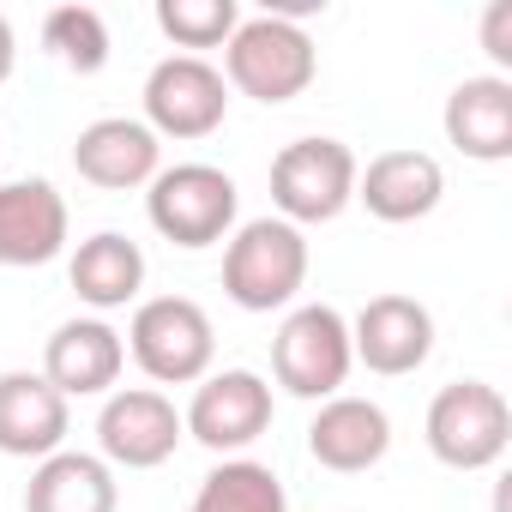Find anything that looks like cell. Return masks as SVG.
<instances>
[{
  "instance_id": "obj_14",
  "label": "cell",
  "mask_w": 512,
  "mask_h": 512,
  "mask_svg": "<svg viewBox=\"0 0 512 512\" xmlns=\"http://www.w3.org/2000/svg\"><path fill=\"white\" fill-rule=\"evenodd\" d=\"M67 247V199L55 181H0V272L49 266Z\"/></svg>"
},
{
  "instance_id": "obj_5",
  "label": "cell",
  "mask_w": 512,
  "mask_h": 512,
  "mask_svg": "<svg viewBox=\"0 0 512 512\" xmlns=\"http://www.w3.org/2000/svg\"><path fill=\"white\" fill-rule=\"evenodd\" d=\"M356 356H350V320L332 302H302L284 314L278 338H272V374L290 398L326 404L344 392Z\"/></svg>"
},
{
  "instance_id": "obj_20",
  "label": "cell",
  "mask_w": 512,
  "mask_h": 512,
  "mask_svg": "<svg viewBox=\"0 0 512 512\" xmlns=\"http://www.w3.org/2000/svg\"><path fill=\"white\" fill-rule=\"evenodd\" d=\"M121 482L97 452H49L25 482V512H115Z\"/></svg>"
},
{
  "instance_id": "obj_21",
  "label": "cell",
  "mask_w": 512,
  "mask_h": 512,
  "mask_svg": "<svg viewBox=\"0 0 512 512\" xmlns=\"http://www.w3.org/2000/svg\"><path fill=\"white\" fill-rule=\"evenodd\" d=\"M187 512H290V494H284V476L260 458H223Z\"/></svg>"
},
{
  "instance_id": "obj_19",
  "label": "cell",
  "mask_w": 512,
  "mask_h": 512,
  "mask_svg": "<svg viewBox=\"0 0 512 512\" xmlns=\"http://www.w3.org/2000/svg\"><path fill=\"white\" fill-rule=\"evenodd\" d=\"M67 278H73L79 302L97 308V320H103V314L139 302V290H145V253H139L133 235H121V229H97V235H85V241L73 247Z\"/></svg>"
},
{
  "instance_id": "obj_4",
  "label": "cell",
  "mask_w": 512,
  "mask_h": 512,
  "mask_svg": "<svg viewBox=\"0 0 512 512\" xmlns=\"http://www.w3.org/2000/svg\"><path fill=\"white\" fill-rule=\"evenodd\" d=\"M121 344L133 350V362L157 386H199L211 374V356H217L211 314L193 296H151V302H139Z\"/></svg>"
},
{
  "instance_id": "obj_25",
  "label": "cell",
  "mask_w": 512,
  "mask_h": 512,
  "mask_svg": "<svg viewBox=\"0 0 512 512\" xmlns=\"http://www.w3.org/2000/svg\"><path fill=\"white\" fill-rule=\"evenodd\" d=\"M13 61H19V37H13V19L0 13V85L13 79Z\"/></svg>"
},
{
  "instance_id": "obj_13",
  "label": "cell",
  "mask_w": 512,
  "mask_h": 512,
  "mask_svg": "<svg viewBox=\"0 0 512 512\" xmlns=\"http://www.w3.org/2000/svg\"><path fill=\"white\" fill-rule=\"evenodd\" d=\"M73 169L103 193H133V187H151V175L163 169V139L133 115H103L79 127Z\"/></svg>"
},
{
  "instance_id": "obj_17",
  "label": "cell",
  "mask_w": 512,
  "mask_h": 512,
  "mask_svg": "<svg viewBox=\"0 0 512 512\" xmlns=\"http://www.w3.org/2000/svg\"><path fill=\"white\" fill-rule=\"evenodd\" d=\"M440 127H446V145H458L470 163H506L512 157V79L476 73L452 85Z\"/></svg>"
},
{
  "instance_id": "obj_12",
  "label": "cell",
  "mask_w": 512,
  "mask_h": 512,
  "mask_svg": "<svg viewBox=\"0 0 512 512\" xmlns=\"http://www.w3.org/2000/svg\"><path fill=\"white\" fill-rule=\"evenodd\" d=\"M127 368V344L109 320L79 314L67 326H55V338L43 344V380L73 404V398H109V386Z\"/></svg>"
},
{
  "instance_id": "obj_2",
  "label": "cell",
  "mask_w": 512,
  "mask_h": 512,
  "mask_svg": "<svg viewBox=\"0 0 512 512\" xmlns=\"http://www.w3.org/2000/svg\"><path fill=\"white\" fill-rule=\"evenodd\" d=\"M314 73H320L314 37L290 19H272V13L241 19L235 37L223 43V85L253 97V103H266V109L296 103L314 85Z\"/></svg>"
},
{
  "instance_id": "obj_1",
  "label": "cell",
  "mask_w": 512,
  "mask_h": 512,
  "mask_svg": "<svg viewBox=\"0 0 512 512\" xmlns=\"http://www.w3.org/2000/svg\"><path fill=\"white\" fill-rule=\"evenodd\" d=\"M308 235L284 217H253L223 247V296L241 314H278L308 284Z\"/></svg>"
},
{
  "instance_id": "obj_6",
  "label": "cell",
  "mask_w": 512,
  "mask_h": 512,
  "mask_svg": "<svg viewBox=\"0 0 512 512\" xmlns=\"http://www.w3.org/2000/svg\"><path fill=\"white\" fill-rule=\"evenodd\" d=\"M422 434H428V452L446 470H488L512 446V410H506L500 386H488V380H452V386L434 392Z\"/></svg>"
},
{
  "instance_id": "obj_16",
  "label": "cell",
  "mask_w": 512,
  "mask_h": 512,
  "mask_svg": "<svg viewBox=\"0 0 512 512\" xmlns=\"http://www.w3.org/2000/svg\"><path fill=\"white\" fill-rule=\"evenodd\" d=\"M67 428H73L67 398L43 374H31V368L0 374V452L7 458H37L43 464L49 452L67 446Z\"/></svg>"
},
{
  "instance_id": "obj_15",
  "label": "cell",
  "mask_w": 512,
  "mask_h": 512,
  "mask_svg": "<svg viewBox=\"0 0 512 512\" xmlns=\"http://www.w3.org/2000/svg\"><path fill=\"white\" fill-rule=\"evenodd\" d=\"M308 452H314V464H326L338 476H362V470H374L392 452V416L374 398L338 392L308 422Z\"/></svg>"
},
{
  "instance_id": "obj_7",
  "label": "cell",
  "mask_w": 512,
  "mask_h": 512,
  "mask_svg": "<svg viewBox=\"0 0 512 512\" xmlns=\"http://www.w3.org/2000/svg\"><path fill=\"white\" fill-rule=\"evenodd\" d=\"M356 175H362V163L344 139H296L272 157V205L296 229L332 223L356 199Z\"/></svg>"
},
{
  "instance_id": "obj_18",
  "label": "cell",
  "mask_w": 512,
  "mask_h": 512,
  "mask_svg": "<svg viewBox=\"0 0 512 512\" xmlns=\"http://www.w3.org/2000/svg\"><path fill=\"white\" fill-rule=\"evenodd\" d=\"M356 199L380 223H416V217H428L446 199V169L428 151H380L356 175Z\"/></svg>"
},
{
  "instance_id": "obj_8",
  "label": "cell",
  "mask_w": 512,
  "mask_h": 512,
  "mask_svg": "<svg viewBox=\"0 0 512 512\" xmlns=\"http://www.w3.org/2000/svg\"><path fill=\"white\" fill-rule=\"evenodd\" d=\"M272 380L253 374V368H223V374H205L193 386V404L181 410V428L205 446V452H223V458H241L253 440L272 428Z\"/></svg>"
},
{
  "instance_id": "obj_10",
  "label": "cell",
  "mask_w": 512,
  "mask_h": 512,
  "mask_svg": "<svg viewBox=\"0 0 512 512\" xmlns=\"http://www.w3.org/2000/svg\"><path fill=\"white\" fill-rule=\"evenodd\" d=\"M229 115V85L205 55H169L145 73V127L157 139H205Z\"/></svg>"
},
{
  "instance_id": "obj_22",
  "label": "cell",
  "mask_w": 512,
  "mask_h": 512,
  "mask_svg": "<svg viewBox=\"0 0 512 512\" xmlns=\"http://www.w3.org/2000/svg\"><path fill=\"white\" fill-rule=\"evenodd\" d=\"M43 49L73 73H103L109 67V25L97 7H55L43 19Z\"/></svg>"
},
{
  "instance_id": "obj_3",
  "label": "cell",
  "mask_w": 512,
  "mask_h": 512,
  "mask_svg": "<svg viewBox=\"0 0 512 512\" xmlns=\"http://www.w3.org/2000/svg\"><path fill=\"white\" fill-rule=\"evenodd\" d=\"M235 211H241V187H235V175H223L217 163H175V169H157L151 187H145V217H151V229H157L163 241L187 247V253L229 241Z\"/></svg>"
},
{
  "instance_id": "obj_24",
  "label": "cell",
  "mask_w": 512,
  "mask_h": 512,
  "mask_svg": "<svg viewBox=\"0 0 512 512\" xmlns=\"http://www.w3.org/2000/svg\"><path fill=\"white\" fill-rule=\"evenodd\" d=\"M482 49L494 61H512V0H494L482 13Z\"/></svg>"
},
{
  "instance_id": "obj_9",
  "label": "cell",
  "mask_w": 512,
  "mask_h": 512,
  "mask_svg": "<svg viewBox=\"0 0 512 512\" xmlns=\"http://www.w3.org/2000/svg\"><path fill=\"white\" fill-rule=\"evenodd\" d=\"M181 440H187L181 410L157 386H121L97 410V458L109 470H157L175 458Z\"/></svg>"
},
{
  "instance_id": "obj_11",
  "label": "cell",
  "mask_w": 512,
  "mask_h": 512,
  "mask_svg": "<svg viewBox=\"0 0 512 512\" xmlns=\"http://www.w3.org/2000/svg\"><path fill=\"white\" fill-rule=\"evenodd\" d=\"M350 356L368 374H416L434 356V314L416 296H374L356 320H350Z\"/></svg>"
},
{
  "instance_id": "obj_23",
  "label": "cell",
  "mask_w": 512,
  "mask_h": 512,
  "mask_svg": "<svg viewBox=\"0 0 512 512\" xmlns=\"http://www.w3.org/2000/svg\"><path fill=\"white\" fill-rule=\"evenodd\" d=\"M241 25L235 0H157V31L175 49H223Z\"/></svg>"
}]
</instances>
